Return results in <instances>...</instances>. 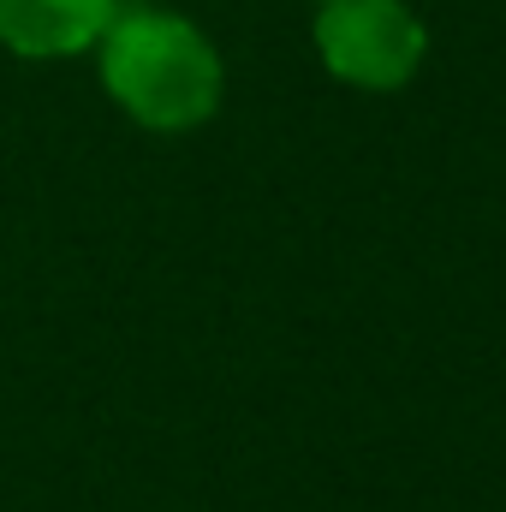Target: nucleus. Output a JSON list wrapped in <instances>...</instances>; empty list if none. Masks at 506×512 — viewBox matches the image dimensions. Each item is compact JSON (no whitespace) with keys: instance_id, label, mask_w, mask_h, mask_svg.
<instances>
[{"instance_id":"f257e3e1","label":"nucleus","mask_w":506,"mask_h":512,"mask_svg":"<svg viewBox=\"0 0 506 512\" xmlns=\"http://www.w3.org/2000/svg\"><path fill=\"white\" fill-rule=\"evenodd\" d=\"M108 102L131 126L179 137L209 126L227 102V60L209 30L167 6H120L90 48Z\"/></svg>"},{"instance_id":"f03ea898","label":"nucleus","mask_w":506,"mask_h":512,"mask_svg":"<svg viewBox=\"0 0 506 512\" xmlns=\"http://www.w3.org/2000/svg\"><path fill=\"white\" fill-rule=\"evenodd\" d=\"M310 48L322 72L346 90L393 96L429 60V24L411 0H316Z\"/></svg>"},{"instance_id":"7ed1b4c3","label":"nucleus","mask_w":506,"mask_h":512,"mask_svg":"<svg viewBox=\"0 0 506 512\" xmlns=\"http://www.w3.org/2000/svg\"><path fill=\"white\" fill-rule=\"evenodd\" d=\"M126 0H0V48L18 60H72L102 42Z\"/></svg>"}]
</instances>
